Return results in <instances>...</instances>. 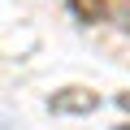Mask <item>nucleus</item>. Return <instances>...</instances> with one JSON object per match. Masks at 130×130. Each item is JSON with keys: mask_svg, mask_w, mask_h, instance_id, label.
Wrapping results in <instances>:
<instances>
[{"mask_svg": "<svg viewBox=\"0 0 130 130\" xmlns=\"http://www.w3.org/2000/svg\"><path fill=\"white\" fill-rule=\"evenodd\" d=\"M70 5H74V13H78L83 22H100V18L108 13V5H104V0H70Z\"/></svg>", "mask_w": 130, "mask_h": 130, "instance_id": "f03ea898", "label": "nucleus"}, {"mask_svg": "<svg viewBox=\"0 0 130 130\" xmlns=\"http://www.w3.org/2000/svg\"><path fill=\"white\" fill-rule=\"evenodd\" d=\"M100 100L91 95V91H83V87H70V91H61V95H52V113H91Z\"/></svg>", "mask_w": 130, "mask_h": 130, "instance_id": "f257e3e1", "label": "nucleus"}]
</instances>
